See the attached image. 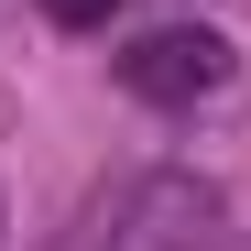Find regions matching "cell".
Returning a JSON list of instances; mask_svg holds the SVG:
<instances>
[{
    "instance_id": "6da1fadb",
    "label": "cell",
    "mask_w": 251,
    "mask_h": 251,
    "mask_svg": "<svg viewBox=\"0 0 251 251\" xmlns=\"http://www.w3.org/2000/svg\"><path fill=\"white\" fill-rule=\"evenodd\" d=\"M207 229H219V186H197V175H131L76 229V251H207Z\"/></svg>"
},
{
    "instance_id": "3957f363",
    "label": "cell",
    "mask_w": 251,
    "mask_h": 251,
    "mask_svg": "<svg viewBox=\"0 0 251 251\" xmlns=\"http://www.w3.org/2000/svg\"><path fill=\"white\" fill-rule=\"evenodd\" d=\"M44 11H55V22H66V33H99V22H109V11H120V0H44Z\"/></svg>"
},
{
    "instance_id": "7a4b0ae2",
    "label": "cell",
    "mask_w": 251,
    "mask_h": 251,
    "mask_svg": "<svg viewBox=\"0 0 251 251\" xmlns=\"http://www.w3.org/2000/svg\"><path fill=\"white\" fill-rule=\"evenodd\" d=\"M120 88H131L142 109H197V99H219L229 88V33H207V22H153L131 55H120Z\"/></svg>"
}]
</instances>
